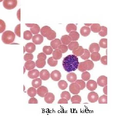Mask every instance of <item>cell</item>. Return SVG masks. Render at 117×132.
Returning <instances> with one entry per match:
<instances>
[{
    "label": "cell",
    "mask_w": 117,
    "mask_h": 132,
    "mask_svg": "<svg viewBox=\"0 0 117 132\" xmlns=\"http://www.w3.org/2000/svg\"><path fill=\"white\" fill-rule=\"evenodd\" d=\"M79 59L75 55H68L65 57L62 61L64 69L67 72L76 71L79 65Z\"/></svg>",
    "instance_id": "obj_1"
},
{
    "label": "cell",
    "mask_w": 117,
    "mask_h": 132,
    "mask_svg": "<svg viewBox=\"0 0 117 132\" xmlns=\"http://www.w3.org/2000/svg\"><path fill=\"white\" fill-rule=\"evenodd\" d=\"M15 39V34L11 31H4L2 36V40L5 44H10L13 42Z\"/></svg>",
    "instance_id": "obj_2"
},
{
    "label": "cell",
    "mask_w": 117,
    "mask_h": 132,
    "mask_svg": "<svg viewBox=\"0 0 117 132\" xmlns=\"http://www.w3.org/2000/svg\"><path fill=\"white\" fill-rule=\"evenodd\" d=\"M17 0H4L3 6L6 10H13L17 6Z\"/></svg>",
    "instance_id": "obj_3"
},
{
    "label": "cell",
    "mask_w": 117,
    "mask_h": 132,
    "mask_svg": "<svg viewBox=\"0 0 117 132\" xmlns=\"http://www.w3.org/2000/svg\"><path fill=\"white\" fill-rule=\"evenodd\" d=\"M69 90L72 94H79L80 90V86L76 82H73L69 86Z\"/></svg>",
    "instance_id": "obj_4"
},
{
    "label": "cell",
    "mask_w": 117,
    "mask_h": 132,
    "mask_svg": "<svg viewBox=\"0 0 117 132\" xmlns=\"http://www.w3.org/2000/svg\"><path fill=\"white\" fill-rule=\"evenodd\" d=\"M25 25L28 27L30 28V31L34 35L37 34L40 32V28L37 24H25Z\"/></svg>",
    "instance_id": "obj_5"
},
{
    "label": "cell",
    "mask_w": 117,
    "mask_h": 132,
    "mask_svg": "<svg viewBox=\"0 0 117 132\" xmlns=\"http://www.w3.org/2000/svg\"><path fill=\"white\" fill-rule=\"evenodd\" d=\"M87 27L90 26V29L94 33H98L101 30V26L99 24H84Z\"/></svg>",
    "instance_id": "obj_6"
},
{
    "label": "cell",
    "mask_w": 117,
    "mask_h": 132,
    "mask_svg": "<svg viewBox=\"0 0 117 132\" xmlns=\"http://www.w3.org/2000/svg\"><path fill=\"white\" fill-rule=\"evenodd\" d=\"M88 100L91 103H95L98 101V94L92 91L88 94Z\"/></svg>",
    "instance_id": "obj_7"
},
{
    "label": "cell",
    "mask_w": 117,
    "mask_h": 132,
    "mask_svg": "<svg viewBox=\"0 0 117 132\" xmlns=\"http://www.w3.org/2000/svg\"><path fill=\"white\" fill-rule=\"evenodd\" d=\"M98 84L97 82L93 80H88V82L86 84V87L88 90L90 91H94L97 88Z\"/></svg>",
    "instance_id": "obj_8"
},
{
    "label": "cell",
    "mask_w": 117,
    "mask_h": 132,
    "mask_svg": "<svg viewBox=\"0 0 117 132\" xmlns=\"http://www.w3.org/2000/svg\"><path fill=\"white\" fill-rule=\"evenodd\" d=\"M97 84L100 87H104L107 84V77L105 76H100L97 79Z\"/></svg>",
    "instance_id": "obj_9"
},
{
    "label": "cell",
    "mask_w": 117,
    "mask_h": 132,
    "mask_svg": "<svg viewBox=\"0 0 117 132\" xmlns=\"http://www.w3.org/2000/svg\"><path fill=\"white\" fill-rule=\"evenodd\" d=\"M48 92V89L45 86H40L38 88L37 90V94L41 97H44L46 94Z\"/></svg>",
    "instance_id": "obj_10"
},
{
    "label": "cell",
    "mask_w": 117,
    "mask_h": 132,
    "mask_svg": "<svg viewBox=\"0 0 117 132\" xmlns=\"http://www.w3.org/2000/svg\"><path fill=\"white\" fill-rule=\"evenodd\" d=\"M44 101L48 104H52L55 100V95L51 93H47L44 96Z\"/></svg>",
    "instance_id": "obj_11"
},
{
    "label": "cell",
    "mask_w": 117,
    "mask_h": 132,
    "mask_svg": "<svg viewBox=\"0 0 117 132\" xmlns=\"http://www.w3.org/2000/svg\"><path fill=\"white\" fill-rule=\"evenodd\" d=\"M32 41L35 45H40L43 41V37L40 34H36L32 37Z\"/></svg>",
    "instance_id": "obj_12"
},
{
    "label": "cell",
    "mask_w": 117,
    "mask_h": 132,
    "mask_svg": "<svg viewBox=\"0 0 117 132\" xmlns=\"http://www.w3.org/2000/svg\"><path fill=\"white\" fill-rule=\"evenodd\" d=\"M61 76V72L57 70L53 71L50 75V77H51L52 79L55 81H58L60 80Z\"/></svg>",
    "instance_id": "obj_13"
},
{
    "label": "cell",
    "mask_w": 117,
    "mask_h": 132,
    "mask_svg": "<svg viewBox=\"0 0 117 132\" xmlns=\"http://www.w3.org/2000/svg\"><path fill=\"white\" fill-rule=\"evenodd\" d=\"M24 48L25 52L29 53H32L36 50V46L34 43H28L25 45Z\"/></svg>",
    "instance_id": "obj_14"
},
{
    "label": "cell",
    "mask_w": 117,
    "mask_h": 132,
    "mask_svg": "<svg viewBox=\"0 0 117 132\" xmlns=\"http://www.w3.org/2000/svg\"><path fill=\"white\" fill-rule=\"evenodd\" d=\"M52 30V29L49 27L44 26L41 28V29H40V32L43 37H47L50 33Z\"/></svg>",
    "instance_id": "obj_15"
},
{
    "label": "cell",
    "mask_w": 117,
    "mask_h": 132,
    "mask_svg": "<svg viewBox=\"0 0 117 132\" xmlns=\"http://www.w3.org/2000/svg\"><path fill=\"white\" fill-rule=\"evenodd\" d=\"M40 76L39 71L36 69H33L29 71L28 73V76L29 78L35 79L37 78Z\"/></svg>",
    "instance_id": "obj_16"
},
{
    "label": "cell",
    "mask_w": 117,
    "mask_h": 132,
    "mask_svg": "<svg viewBox=\"0 0 117 132\" xmlns=\"http://www.w3.org/2000/svg\"><path fill=\"white\" fill-rule=\"evenodd\" d=\"M50 73L47 70H43L40 71V78L42 80H48L50 78Z\"/></svg>",
    "instance_id": "obj_17"
},
{
    "label": "cell",
    "mask_w": 117,
    "mask_h": 132,
    "mask_svg": "<svg viewBox=\"0 0 117 132\" xmlns=\"http://www.w3.org/2000/svg\"><path fill=\"white\" fill-rule=\"evenodd\" d=\"M80 32L82 36L84 37L88 36L91 32V29L88 27L84 26L80 28Z\"/></svg>",
    "instance_id": "obj_18"
},
{
    "label": "cell",
    "mask_w": 117,
    "mask_h": 132,
    "mask_svg": "<svg viewBox=\"0 0 117 132\" xmlns=\"http://www.w3.org/2000/svg\"><path fill=\"white\" fill-rule=\"evenodd\" d=\"M35 67H36L35 63L32 60L26 62L24 66L25 69L28 71H30L33 70L35 68Z\"/></svg>",
    "instance_id": "obj_19"
},
{
    "label": "cell",
    "mask_w": 117,
    "mask_h": 132,
    "mask_svg": "<svg viewBox=\"0 0 117 132\" xmlns=\"http://www.w3.org/2000/svg\"><path fill=\"white\" fill-rule=\"evenodd\" d=\"M61 44H62L61 42V40L59 39H55L53 40L50 43L51 47L54 50L58 49Z\"/></svg>",
    "instance_id": "obj_20"
},
{
    "label": "cell",
    "mask_w": 117,
    "mask_h": 132,
    "mask_svg": "<svg viewBox=\"0 0 117 132\" xmlns=\"http://www.w3.org/2000/svg\"><path fill=\"white\" fill-rule=\"evenodd\" d=\"M100 50V47L99 46V45L97 43H92L89 46V51L91 53H92L94 52H98Z\"/></svg>",
    "instance_id": "obj_21"
},
{
    "label": "cell",
    "mask_w": 117,
    "mask_h": 132,
    "mask_svg": "<svg viewBox=\"0 0 117 132\" xmlns=\"http://www.w3.org/2000/svg\"><path fill=\"white\" fill-rule=\"evenodd\" d=\"M52 54L53 59L56 60H58L60 59L61 58L62 53L61 52V51L58 48L52 52Z\"/></svg>",
    "instance_id": "obj_22"
},
{
    "label": "cell",
    "mask_w": 117,
    "mask_h": 132,
    "mask_svg": "<svg viewBox=\"0 0 117 132\" xmlns=\"http://www.w3.org/2000/svg\"><path fill=\"white\" fill-rule=\"evenodd\" d=\"M69 36L71 39L72 41H76L80 38V34L76 31H71L69 32Z\"/></svg>",
    "instance_id": "obj_23"
},
{
    "label": "cell",
    "mask_w": 117,
    "mask_h": 132,
    "mask_svg": "<svg viewBox=\"0 0 117 132\" xmlns=\"http://www.w3.org/2000/svg\"><path fill=\"white\" fill-rule=\"evenodd\" d=\"M60 40H61V44L63 45H68L72 41L70 36L69 35H67L62 36L61 37Z\"/></svg>",
    "instance_id": "obj_24"
},
{
    "label": "cell",
    "mask_w": 117,
    "mask_h": 132,
    "mask_svg": "<svg viewBox=\"0 0 117 132\" xmlns=\"http://www.w3.org/2000/svg\"><path fill=\"white\" fill-rule=\"evenodd\" d=\"M66 78L67 80H68L70 82H74L77 80V76L76 75V73L74 72H70L68 73L66 76Z\"/></svg>",
    "instance_id": "obj_25"
},
{
    "label": "cell",
    "mask_w": 117,
    "mask_h": 132,
    "mask_svg": "<svg viewBox=\"0 0 117 132\" xmlns=\"http://www.w3.org/2000/svg\"><path fill=\"white\" fill-rule=\"evenodd\" d=\"M84 52V49L82 46H79L78 48L76 50L72 51V53L74 55H75L76 56H80L83 55Z\"/></svg>",
    "instance_id": "obj_26"
},
{
    "label": "cell",
    "mask_w": 117,
    "mask_h": 132,
    "mask_svg": "<svg viewBox=\"0 0 117 132\" xmlns=\"http://www.w3.org/2000/svg\"><path fill=\"white\" fill-rule=\"evenodd\" d=\"M79 47V44L77 41H71L68 45V48L70 51H74L77 50Z\"/></svg>",
    "instance_id": "obj_27"
},
{
    "label": "cell",
    "mask_w": 117,
    "mask_h": 132,
    "mask_svg": "<svg viewBox=\"0 0 117 132\" xmlns=\"http://www.w3.org/2000/svg\"><path fill=\"white\" fill-rule=\"evenodd\" d=\"M71 101L72 104H80L82 98L80 95L76 94L71 98Z\"/></svg>",
    "instance_id": "obj_28"
},
{
    "label": "cell",
    "mask_w": 117,
    "mask_h": 132,
    "mask_svg": "<svg viewBox=\"0 0 117 132\" xmlns=\"http://www.w3.org/2000/svg\"><path fill=\"white\" fill-rule=\"evenodd\" d=\"M42 84V79L41 78H35L32 82V85L33 87L35 88H38L39 87L41 86Z\"/></svg>",
    "instance_id": "obj_29"
},
{
    "label": "cell",
    "mask_w": 117,
    "mask_h": 132,
    "mask_svg": "<svg viewBox=\"0 0 117 132\" xmlns=\"http://www.w3.org/2000/svg\"><path fill=\"white\" fill-rule=\"evenodd\" d=\"M90 57L92 61L95 62L98 61L100 60L101 55L98 52H92L91 54H90Z\"/></svg>",
    "instance_id": "obj_30"
},
{
    "label": "cell",
    "mask_w": 117,
    "mask_h": 132,
    "mask_svg": "<svg viewBox=\"0 0 117 132\" xmlns=\"http://www.w3.org/2000/svg\"><path fill=\"white\" fill-rule=\"evenodd\" d=\"M27 94L30 97H34L37 94V90L34 87H30L28 90Z\"/></svg>",
    "instance_id": "obj_31"
},
{
    "label": "cell",
    "mask_w": 117,
    "mask_h": 132,
    "mask_svg": "<svg viewBox=\"0 0 117 132\" xmlns=\"http://www.w3.org/2000/svg\"><path fill=\"white\" fill-rule=\"evenodd\" d=\"M42 51L46 55H50L53 52V49L51 47V46H45L43 47Z\"/></svg>",
    "instance_id": "obj_32"
},
{
    "label": "cell",
    "mask_w": 117,
    "mask_h": 132,
    "mask_svg": "<svg viewBox=\"0 0 117 132\" xmlns=\"http://www.w3.org/2000/svg\"><path fill=\"white\" fill-rule=\"evenodd\" d=\"M77 29V26L75 24H68L66 26V30L68 33H69L71 31H76Z\"/></svg>",
    "instance_id": "obj_33"
},
{
    "label": "cell",
    "mask_w": 117,
    "mask_h": 132,
    "mask_svg": "<svg viewBox=\"0 0 117 132\" xmlns=\"http://www.w3.org/2000/svg\"><path fill=\"white\" fill-rule=\"evenodd\" d=\"M58 87L61 90H66L68 87V84L65 80H61L58 82Z\"/></svg>",
    "instance_id": "obj_34"
},
{
    "label": "cell",
    "mask_w": 117,
    "mask_h": 132,
    "mask_svg": "<svg viewBox=\"0 0 117 132\" xmlns=\"http://www.w3.org/2000/svg\"><path fill=\"white\" fill-rule=\"evenodd\" d=\"M33 37L32 33L29 30H26L23 33V39L26 40H30Z\"/></svg>",
    "instance_id": "obj_35"
},
{
    "label": "cell",
    "mask_w": 117,
    "mask_h": 132,
    "mask_svg": "<svg viewBox=\"0 0 117 132\" xmlns=\"http://www.w3.org/2000/svg\"><path fill=\"white\" fill-rule=\"evenodd\" d=\"M78 69L79 71H80V72H84L86 71H87V67L86 65V64L85 62H80L79 63Z\"/></svg>",
    "instance_id": "obj_36"
},
{
    "label": "cell",
    "mask_w": 117,
    "mask_h": 132,
    "mask_svg": "<svg viewBox=\"0 0 117 132\" xmlns=\"http://www.w3.org/2000/svg\"><path fill=\"white\" fill-rule=\"evenodd\" d=\"M48 64L51 67H55L58 64V60H56L53 59V57H49L47 60Z\"/></svg>",
    "instance_id": "obj_37"
},
{
    "label": "cell",
    "mask_w": 117,
    "mask_h": 132,
    "mask_svg": "<svg viewBox=\"0 0 117 132\" xmlns=\"http://www.w3.org/2000/svg\"><path fill=\"white\" fill-rule=\"evenodd\" d=\"M90 56V52L87 49H84V53L82 55L80 56V58L83 60H86L89 59Z\"/></svg>",
    "instance_id": "obj_38"
},
{
    "label": "cell",
    "mask_w": 117,
    "mask_h": 132,
    "mask_svg": "<svg viewBox=\"0 0 117 132\" xmlns=\"http://www.w3.org/2000/svg\"><path fill=\"white\" fill-rule=\"evenodd\" d=\"M84 62H85L86 67H87V71H90L93 69L94 64L93 62L91 60H88V59L86 60Z\"/></svg>",
    "instance_id": "obj_39"
},
{
    "label": "cell",
    "mask_w": 117,
    "mask_h": 132,
    "mask_svg": "<svg viewBox=\"0 0 117 132\" xmlns=\"http://www.w3.org/2000/svg\"><path fill=\"white\" fill-rule=\"evenodd\" d=\"M98 34L102 37H104L107 34V28L104 26L101 27V30L98 32Z\"/></svg>",
    "instance_id": "obj_40"
},
{
    "label": "cell",
    "mask_w": 117,
    "mask_h": 132,
    "mask_svg": "<svg viewBox=\"0 0 117 132\" xmlns=\"http://www.w3.org/2000/svg\"><path fill=\"white\" fill-rule=\"evenodd\" d=\"M99 46L103 48H106L107 47V39H102L99 42Z\"/></svg>",
    "instance_id": "obj_41"
},
{
    "label": "cell",
    "mask_w": 117,
    "mask_h": 132,
    "mask_svg": "<svg viewBox=\"0 0 117 132\" xmlns=\"http://www.w3.org/2000/svg\"><path fill=\"white\" fill-rule=\"evenodd\" d=\"M99 104H107V96L106 95H103L98 98Z\"/></svg>",
    "instance_id": "obj_42"
},
{
    "label": "cell",
    "mask_w": 117,
    "mask_h": 132,
    "mask_svg": "<svg viewBox=\"0 0 117 132\" xmlns=\"http://www.w3.org/2000/svg\"><path fill=\"white\" fill-rule=\"evenodd\" d=\"M90 74L88 71H84L82 75V80L84 81H88L90 78Z\"/></svg>",
    "instance_id": "obj_43"
},
{
    "label": "cell",
    "mask_w": 117,
    "mask_h": 132,
    "mask_svg": "<svg viewBox=\"0 0 117 132\" xmlns=\"http://www.w3.org/2000/svg\"><path fill=\"white\" fill-rule=\"evenodd\" d=\"M56 37V32L55 31L52 30L50 32V33H49V34L47 36L46 38L48 40H53L55 39Z\"/></svg>",
    "instance_id": "obj_44"
},
{
    "label": "cell",
    "mask_w": 117,
    "mask_h": 132,
    "mask_svg": "<svg viewBox=\"0 0 117 132\" xmlns=\"http://www.w3.org/2000/svg\"><path fill=\"white\" fill-rule=\"evenodd\" d=\"M61 98H64L69 100L71 98V95L69 92L67 91H64L61 93Z\"/></svg>",
    "instance_id": "obj_45"
},
{
    "label": "cell",
    "mask_w": 117,
    "mask_h": 132,
    "mask_svg": "<svg viewBox=\"0 0 117 132\" xmlns=\"http://www.w3.org/2000/svg\"><path fill=\"white\" fill-rule=\"evenodd\" d=\"M38 60L40 61H46L47 59V55L43 52L40 53L37 56Z\"/></svg>",
    "instance_id": "obj_46"
},
{
    "label": "cell",
    "mask_w": 117,
    "mask_h": 132,
    "mask_svg": "<svg viewBox=\"0 0 117 132\" xmlns=\"http://www.w3.org/2000/svg\"><path fill=\"white\" fill-rule=\"evenodd\" d=\"M33 58H34V56H33V55L32 53H27L24 56V60L25 61L32 60Z\"/></svg>",
    "instance_id": "obj_47"
},
{
    "label": "cell",
    "mask_w": 117,
    "mask_h": 132,
    "mask_svg": "<svg viewBox=\"0 0 117 132\" xmlns=\"http://www.w3.org/2000/svg\"><path fill=\"white\" fill-rule=\"evenodd\" d=\"M76 83H78L80 86V90H84L86 86L85 83L84 81L83 80H76Z\"/></svg>",
    "instance_id": "obj_48"
},
{
    "label": "cell",
    "mask_w": 117,
    "mask_h": 132,
    "mask_svg": "<svg viewBox=\"0 0 117 132\" xmlns=\"http://www.w3.org/2000/svg\"><path fill=\"white\" fill-rule=\"evenodd\" d=\"M6 28V25L5 22L0 19V33H3L5 31Z\"/></svg>",
    "instance_id": "obj_49"
},
{
    "label": "cell",
    "mask_w": 117,
    "mask_h": 132,
    "mask_svg": "<svg viewBox=\"0 0 117 132\" xmlns=\"http://www.w3.org/2000/svg\"><path fill=\"white\" fill-rule=\"evenodd\" d=\"M46 61H40L38 60H37L36 63H35V65L38 68H43L44 66H46Z\"/></svg>",
    "instance_id": "obj_50"
},
{
    "label": "cell",
    "mask_w": 117,
    "mask_h": 132,
    "mask_svg": "<svg viewBox=\"0 0 117 132\" xmlns=\"http://www.w3.org/2000/svg\"><path fill=\"white\" fill-rule=\"evenodd\" d=\"M58 49L61 51V52H62V53H66V52H67L68 48V47L67 46V45L61 44V45H60V46L59 47Z\"/></svg>",
    "instance_id": "obj_51"
},
{
    "label": "cell",
    "mask_w": 117,
    "mask_h": 132,
    "mask_svg": "<svg viewBox=\"0 0 117 132\" xmlns=\"http://www.w3.org/2000/svg\"><path fill=\"white\" fill-rule=\"evenodd\" d=\"M15 33L16 34V35H17V36H18L19 37H21V24H18L16 28H15L14 30Z\"/></svg>",
    "instance_id": "obj_52"
},
{
    "label": "cell",
    "mask_w": 117,
    "mask_h": 132,
    "mask_svg": "<svg viewBox=\"0 0 117 132\" xmlns=\"http://www.w3.org/2000/svg\"><path fill=\"white\" fill-rule=\"evenodd\" d=\"M100 60L102 63L104 65H107V56L105 55L103 56L102 58L101 57Z\"/></svg>",
    "instance_id": "obj_53"
},
{
    "label": "cell",
    "mask_w": 117,
    "mask_h": 132,
    "mask_svg": "<svg viewBox=\"0 0 117 132\" xmlns=\"http://www.w3.org/2000/svg\"><path fill=\"white\" fill-rule=\"evenodd\" d=\"M29 104H38V101L37 99L34 97H31L28 101Z\"/></svg>",
    "instance_id": "obj_54"
},
{
    "label": "cell",
    "mask_w": 117,
    "mask_h": 132,
    "mask_svg": "<svg viewBox=\"0 0 117 132\" xmlns=\"http://www.w3.org/2000/svg\"><path fill=\"white\" fill-rule=\"evenodd\" d=\"M58 104H67L68 103V100L64 98H61V99H60L58 102Z\"/></svg>",
    "instance_id": "obj_55"
},
{
    "label": "cell",
    "mask_w": 117,
    "mask_h": 132,
    "mask_svg": "<svg viewBox=\"0 0 117 132\" xmlns=\"http://www.w3.org/2000/svg\"><path fill=\"white\" fill-rule=\"evenodd\" d=\"M107 85L104 86V87L103 88V93L105 94V95H107Z\"/></svg>",
    "instance_id": "obj_56"
},
{
    "label": "cell",
    "mask_w": 117,
    "mask_h": 132,
    "mask_svg": "<svg viewBox=\"0 0 117 132\" xmlns=\"http://www.w3.org/2000/svg\"><path fill=\"white\" fill-rule=\"evenodd\" d=\"M20 13H21V10L20 9H19L18 10V11H17V18H18V19L19 20V21H21V14H20Z\"/></svg>",
    "instance_id": "obj_57"
},
{
    "label": "cell",
    "mask_w": 117,
    "mask_h": 132,
    "mask_svg": "<svg viewBox=\"0 0 117 132\" xmlns=\"http://www.w3.org/2000/svg\"><path fill=\"white\" fill-rule=\"evenodd\" d=\"M23 69H24V72H23V73H25V69L24 67H23Z\"/></svg>",
    "instance_id": "obj_58"
},
{
    "label": "cell",
    "mask_w": 117,
    "mask_h": 132,
    "mask_svg": "<svg viewBox=\"0 0 117 132\" xmlns=\"http://www.w3.org/2000/svg\"><path fill=\"white\" fill-rule=\"evenodd\" d=\"M4 0H0V2H3Z\"/></svg>",
    "instance_id": "obj_59"
}]
</instances>
